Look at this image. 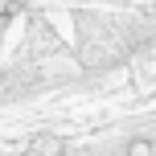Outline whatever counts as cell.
<instances>
[{"label":"cell","instance_id":"6da1fadb","mask_svg":"<svg viewBox=\"0 0 156 156\" xmlns=\"http://www.w3.org/2000/svg\"><path fill=\"white\" fill-rule=\"evenodd\" d=\"M21 156H66V140H62V136H49V132L45 136H33Z\"/></svg>","mask_w":156,"mask_h":156},{"label":"cell","instance_id":"7a4b0ae2","mask_svg":"<svg viewBox=\"0 0 156 156\" xmlns=\"http://www.w3.org/2000/svg\"><path fill=\"white\" fill-rule=\"evenodd\" d=\"M21 4H25V0H0V16H12Z\"/></svg>","mask_w":156,"mask_h":156}]
</instances>
